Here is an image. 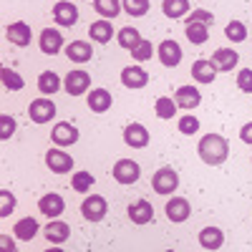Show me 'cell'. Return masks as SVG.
<instances>
[{"instance_id": "1", "label": "cell", "mask_w": 252, "mask_h": 252, "mask_svg": "<svg viewBox=\"0 0 252 252\" xmlns=\"http://www.w3.org/2000/svg\"><path fill=\"white\" fill-rule=\"evenodd\" d=\"M197 154L204 164L209 166H220L229 157V141L220 134H204L202 141L197 144Z\"/></svg>"}, {"instance_id": "2", "label": "cell", "mask_w": 252, "mask_h": 252, "mask_svg": "<svg viewBox=\"0 0 252 252\" xmlns=\"http://www.w3.org/2000/svg\"><path fill=\"white\" fill-rule=\"evenodd\" d=\"M179 187V174L172 169V166H161V169L154 172L152 177V189L157 194H172Z\"/></svg>"}, {"instance_id": "3", "label": "cell", "mask_w": 252, "mask_h": 252, "mask_svg": "<svg viewBox=\"0 0 252 252\" xmlns=\"http://www.w3.org/2000/svg\"><path fill=\"white\" fill-rule=\"evenodd\" d=\"M106 212H109V204H106V199H103L101 194H91L81 204V215H83V220H89V222H101L103 217H106Z\"/></svg>"}, {"instance_id": "4", "label": "cell", "mask_w": 252, "mask_h": 252, "mask_svg": "<svg viewBox=\"0 0 252 252\" xmlns=\"http://www.w3.org/2000/svg\"><path fill=\"white\" fill-rule=\"evenodd\" d=\"M114 179L119 182V184H134V182H139V177H141V166L134 161V159H119L116 164H114Z\"/></svg>"}, {"instance_id": "5", "label": "cell", "mask_w": 252, "mask_h": 252, "mask_svg": "<svg viewBox=\"0 0 252 252\" xmlns=\"http://www.w3.org/2000/svg\"><path fill=\"white\" fill-rule=\"evenodd\" d=\"M89 86H91V76H89L86 71H81V68L68 71L66 78H63V89H66L68 96H81V94H86Z\"/></svg>"}, {"instance_id": "6", "label": "cell", "mask_w": 252, "mask_h": 252, "mask_svg": "<svg viewBox=\"0 0 252 252\" xmlns=\"http://www.w3.org/2000/svg\"><path fill=\"white\" fill-rule=\"evenodd\" d=\"M28 116L33 124H48L56 116V103L51 98H35L28 106Z\"/></svg>"}, {"instance_id": "7", "label": "cell", "mask_w": 252, "mask_h": 252, "mask_svg": "<svg viewBox=\"0 0 252 252\" xmlns=\"http://www.w3.org/2000/svg\"><path fill=\"white\" fill-rule=\"evenodd\" d=\"M46 166L53 174H68L73 169V157L63 149H48L46 152Z\"/></svg>"}, {"instance_id": "8", "label": "cell", "mask_w": 252, "mask_h": 252, "mask_svg": "<svg viewBox=\"0 0 252 252\" xmlns=\"http://www.w3.org/2000/svg\"><path fill=\"white\" fill-rule=\"evenodd\" d=\"M53 20L63 28H73L78 20V8L71 3V0H61V3L53 5Z\"/></svg>"}, {"instance_id": "9", "label": "cell", "mask_w": 252, "mask_h": 252, "mask_svg": "<svg viewBox=\"0 0 252 252\" xmlns=\"http://www.w3.org/2000/svg\"><path fill=\"white\" fill-rule=\"evenodd\" d=\"M164 212H166V220L169 222H187L189 215H192V207H189V202L184 197H172L169 202H166L164 207Z\"/></svg>"}, {"instance_id": "10", "label": "cell", "mask_w": 252, "mask_h": 252, "mask_svg": "<svg viewBox=\"0 0 252 252\" xmlns=\"http://www.w3.org/2000/svg\"><path fill=\"white\" fill-rule=\"evenodd\" d=\"M51 139H53L56 146H71V144L78 141V129H76L73 124H68V121H61V124L53 126Z\"/></svg>"}, {"instance_id": "11", "label": "cell", "mask_w": 252, "mask_h": 252, "mask_svg": "<svg viewBox=\"0 0 252 252\" xmlns=\"http://www.w3.org/2000/svg\"><path fill=\"white\" fill-rule=\"evenodd\" d=\"M38 209H40V215H46V217L56 220V217H61V215H63V209H66V202H63V197H61V194L48 192V194L40 197Z\"/></svg>"}, {"instance_id": "12", "label": "cell", "mask_w": 252, "mask_h": 252, "mask_svg": "<svg viewBox=\"0 0 252 252\" xmlns=\"http://www.w3.org/2000/svg\"><path fill=\"white\" fill-rule=\"evenodd\" d=\"M124 141L131 149H144V146H149V131L141 124H129L124 129Z\"/></svg>"}, {"instance_id": "13", "label": "cell", "mask_w": 252, "mask_h": 252, "mask_svg": "<svg viewBox=\"0 0 252 252\" xmlns=\"http://www.w3.org/2000/svg\"><path fill=\"white\" fill-rule=\"evenodd\" d=\"M5 38L10 40L13 46H18V48H26V46L31 43L33 33H31V26H28V23H23V20H18V23H10V26L5 28Z\"/></svg>"}, {"instance_id": "14", "label": "cell", "mask_w": 252, "mask_h": 252, "mask_svg": "<svg viewBox=\"0 0 252 252\" xmlns=\"http://www.w3.org/2000/svg\"><path fill=\"white\" fill-rule=\"evenodd\" d=\"M159 61H161V66H166V68L179 66V61H182V46L177 43V40H161V46H159Z\"/></svg>"}, {"instance_id": "15", "label": "cell", "mask_w": 252, "mask_h": 252, "mask_svg": "<svg viewBox=\"0 0 252 252\" xmlns=\"http://www.w3.org/2000/svg\"><path fill=\"white\" fill-rule=\"evenodd\" d=\"M192 78L197 81V83H212L215 78H217V66L212 63V58H197L194 61V66H192Z\"/></svg>"}, {"instance_id": "16", "label": "cell", "mask_w": 252, "mask_h": 252, "mask_svg": "<svg viewBox=\"0 0 252 252\" xmlns=\"http://www.w3.org/2000/svg\"><path fill=\"white\" fill-rule=\"evenodd\" d=\"M129 220L134 222V224H149L152 220H154V207L146 202V199H136V202H131L129 204Z\"/></svg>"}, {"instance_id": "17", "label": "cell", "mask_w": 252, "mask_h": 252, "mask_svg": "<svg viewBox=\"0 0 252 252\" xmlns=\"http://www.w3.org/2000/svg\"><path fill=\"white\" fill-rule=\"evenodd\" d=\"M43 237L51 242V245H63L68 237H71V227L61 220H51L46 227H43Z\"/></svg>"}, {"instance_id": "18", "label": "cell", "mask_w": 252, "mask_h": 252, "mask_svg": "<svg viewBox=\"0 0 252 252\" xmlns=\"http://www.w3.org/2000/svg\"><path fill=\"white\" fill-rule=\"evenodd\" d=\"M121 83L126 89H144L146 83H149V73L141 66H126L121 71Z\"/></svg>"}, {"instance_id": "19", "label": "cell", "mask_w": 252, "mask_h": 252, "mask_svg": "<svg viewBox=\"0 0 252 252\" xmlns=\"http://www.w3.org/2000/svg\"><path fill=\"white\" fill-rule=\"evenodd\" d=\"M40 51H43L46 56H56V53H61V46H63V35H61V31H56V28H46V31H40Z\"/></svg>"}, {"instance_id": "20", "label": "cell", "mask_w": 252, "mask_h": 252, "mask_svg": "<svg viewBox=\"0 0 252 252\" xmlns=\"http://www.w3.org/2000/svg\"><path fill=\"white\" fill-rule=\"evenodd\" d=\"M111 94L106 91V89H91L89 91V98H86V103H89V109L94 111V114H106L109 109H111Z\"/></svg>"}, {"instance_id": "21", "label": "cell", "mask_w": 252, "mask_h": 252, "mask_svg": "<svg viewBox=\"0 0 252 252\" xmlns=\"http://www.w3.org/2000/svg\"><path fill=\"white\" fill-rule=\"evenodd\" d=\"M174 101L179 109H197L199 101H202V94L197 86H179L177 94H174Z\"/></svg>"}, {"instance_id": "22", "label": "cell", "mask_w": 252, "mask_h": 252, "mask_svg": "<svg viewBox=\"0 0 252 252\" xmlns=\"http://www.w3.org/2000/svg\"><path fill=\"white\" fill-rule=\"evenodd\" d=\"M66 56L73 63H86V61L94 58V46L86 43V40H71V43L66 46Z\"/></svg>"}, {"instance_id": "23", "label": "cell", "mask_w": 252, "mask_h": 252, "mask_svg": "<svg viewBox=\"0 0 252 252\" xmlns=\"http://www.w3.org/2000/svg\"><path fill=\"white\" fill-rule=\"evenodd\" d=\"M212 63L217 66V71H232L240 63V53L235 48H217L212 56Z\"/></svg>"}, {"instance_id": "24", "label": "cell", "mask_w": 252, "mask_h": 252, "mask_svg": "<svg viewBox=\"0 0 252 252\" xmlns=\"http://www.w3.org/2000/svg\"><path fill=\"white\" fill-rule=\"evenodd\" d=\"M89 35H91V40H96V43L106 46L109 40L114 38V26L109 23L106 18H101V20H96V23L89 26Z\"/></svg>"}, {"instance_id": "25", "label": "cell", "mask_w": 252, "mask_h": 252, "mask_svg": "<svg viewBox=\"0 0 252 252\" xmlns=\"http://www.w3.org/2000/svg\"><path fill=\"white\" fill-rule=\"evenodd\" d=\"M161 10L166 18L179 20V18H187L192 13V5H189V0H161Z\"/></svg>"}, {"instance_id": "26", "label": "cell", "mask_w": 252, "mask_h": 252, "mask_svg": "<svg viewBox=\"0 0 252 252\" xmlns=\"http://www.w3.org/2000/svg\"><path fill=\"white\" fill-rule=\"evenodd\" d=\"M38 222L33 220V217H23L20 222H15V227H13V235L20 240V242H31L35 235H38Z\"/></svg>"}, {"instance_id": "27", "label": "cell", "mask_w": 252, "mask_h": 252, "mask_svg": "<svg viewBox=\"0 0 252 252\" xmlns=\"http://www.w3.org/2000/svg\"><path fill=\"white\" fill-rule=\"evenodd\" d=\"M222 242H224V235H222L220 227H204L199 232V245L204 250H220Z\"/></svg>"}, {"instance_id": "28", "label": "cell", "mask_w": 252, "mask_h": 252, "mask_svg": "<svg viewBox=\"0 0 252 252\" xmlns=\"http://www.w3.org/2000/svg\"><path fill=\"white\" fill-rule=\"evenodd\" d=\"M184 33H187L189 43L202 46V43H207V38H209V26L207 23H187Z\"/></svg>"}, {"instance_id": "29", "label": "cell", "mask_w": 252, "mask_h": 252, "mask_svg": "<svg viewBox=\"0 0 252 252\" xmlns=\"http://www.w3.org/2000/svg\"><path fill=\"white\" fill-rule=\"evenodd\" d=\"M38 89H40V94H46V96L61 91V76L53 73V71H43L38 76Z\"/></svg>"}, {"instance_id": "30", "label": "cell", "mask_w": 252, "mask_h": 252, "mask_svg": "<svg viewBox=\"0 0 252 252\" xmlns=\"http://www.w3.org/2000/svg\"><path fill=\"white\" fill-rule=\"evenodd\" d=\"M116 38H119V46H121V48H126V51H134V48L141 43V40H144V38L139 35V31H136V28H131V26L121 28Z\"/></svg>"}, {"instance_id": "31", "label": "cell", "mask_w": 252, "mask_h": 252, "mask_svg": "<svg viewBox=\"0 0 252 252\" xmlns=\"http://www.w3.org/2000/svg\"><path fill=\"white\" fill-rule=\"evenodd\" d=\"M121 3H119V0H94V10L101 15V18H116L119 13H121Z\"/></svg>"}, {"instance_id": "32", "label": "cell", "mask_w": 252, "mask_h": 252, "mask_svg": "<svg viewBox=\"0 0 252 252\" xmlns=\"http://www.w3.org/2000/svg\"><path fill=\"white\" fill-rule=\"evenodd\" d=\"M0 78H3V86L8 89V91H20L26 86V81H23V76L20 73H15L13 68H8V66H3L0 68Z\"/></svg>"}, {"instance_id": "33", "label": "cell", "mask_w": 252, "mask_h": 252, "mask_svg": "<svg viewBox=\"0 0 252 252\" xmlns=\"http://www.w3.org/2000/svg\"><path fill=\"white\" fill-rule=\"evenodd\" d=\"M224 35L229 43H242V40L247 38V28L242 20H229V23L224 26Z\"/></svg>"}, {"instance_id": "34", "label": "cell", "mask_w": 252, "mask_h": 252, "mask_svg": "<svg viewBox=\"0 0 252 252\" xmlns=\"http://www.w3.org/2000/svg\"><path fill=\"white\" fill-rule=\"evenodd\" d=\"M177 101L174 98H166V96H161V98H157V116L159 119H174L177 116Z\"/></svg>"}, {"instance_id": "35", "label": "cell", "mask_w": 252, "mask_h": 252, "mask_svg": "<svg viewBox=\"0 0 252 252\" xmlns=\"http://www.w3.org/2000/svg\"><path fill=\"white\" fill-rule=\"evenodd\" d=\"M121 5L131 18H141V15L149 13V0H124Z\"/></svg>"}, {"instance_id": "36", "label": "cell", "mask_w": 252, "mask_h": 252, "mask_svg": "<svg viewBox=\"0 0 252 252\" xmlns=\"http://www.w3.org/2000/svg\"><path fill=\"white\" fill-rule=\"evenodd\" d=\"M91 187H94V174L91 172H76L73 174L71 189H76V192H89Z\"/></svg>"}, {"instance_id": "37", "label": "cell", "mask_w": 252, "mask_h": 252, "mask_svg": "<svg viewBox=\"0 0 252 252\" xmlns=\"http://www.w3.org/2000/svg\"><path fill=\"white\" fill-rule=\"evenodd\" d=\"M15 209V197L10 189H0V217H10Z\"/></svg>"}, {"instance_id": "38", "label": "cell", "mask_w": 252, "mask_h": 252, "mask_svg": "<svg viewBox=\"0 0 252 252\" xmlns=\"http://www.w3.org/2000/svg\"><path fill=\"white\" fill-rule=\"evenodd\" d=\"M15 119L10 116V114H3V116H0V139H3V141H8L10 136H13V131H15Z\"/></svg>"}, {"instance_id": "39", "label": "cell", "mask_w": 252, "mask_h": 252, "mask_svg": "<svg viewBox=\"0 0 252 252\" xmlns=\"http://www.w3.org/2000/svg\"><path fill=\"white\" fill-rule=\"evenodd\" d=\"M197 129H199V119L197 116H182V121H179V131L182 134L192 136V134H197Z\"/></svg>"}, {"instance_id": "40", "label": "cell", "mask_w": 252, "mask_h": 252, "mask_svg": "<svg viewBox=\"0 0 252 252\" xmlns=\"http://www.w3.org/2000/svg\"><path fill=\"white\" fill-rule=\"evenodd\" d=\"M152 53H154V48H152V43H149V40H141V43L131 51V56H134V61H149L152 58Z\"/></svg>"}, {"instance_id": "41", "label": "cell", "mask_w": 252, "mask_h": 252, "mask_svg": "<svg viewBox=\"0 0 252 252\" xmlns=\"http://www.w3.org/2000/svg\"><path fill=\"white\" fill-rule=\"evenodd\" d=\"M212 20H215V15L209 10H192L187 15V23H207V26H212Z\"/></svg>"}, {"instance_id": "42", "label": "cell", "mask_w": 252, "mask_h": 252, "mask_svg": "<svg viewBox=\"0 0 252 252\" xmlns=\"http://www.w3.org/2000/svg\"><path fill=\"white\" fill-rule=\"evenodd\" d=\"M237 86L245 91V94H252V68H242L237 73Z\"/></svg>"}, {"instance_id": "43", "label": "cell", "mask_w": 252, "mask_h": 252, "mask_svg": "<svg viewBox=\"0 0 252 252\" xmlns=\"http://www.w3.org/2000/svg\"><path fill=\"white\" fill-rule=\"evenodd\" d=\"M0 252H15V242L10 235H0Z\"/></svg>"}, {"instance_id": "44", "label": "cell", "mask_w": 252, "mask_h": 252, "mask_svg": "<svg viewBox=\"0 0 252 252\" xmlns=\"http://www.w3.org/2000/svg\"><path fill=\"white\" fill-rule=\"evenodd\" d=\"M240 139H242L245 144H252V121H250V124H245L242 129H240Z\"/></svg>"}, {"instance_id": "45", "label": "cell", "mask_w": 252, "mask_h": 252, "mask_svg": "<svg viewBox=\"0 0 252 252\" xmlns=\"http://www.w3.org/2000/svg\"><path fill=\"white\" fill-rule=\"evenodd\" d=\"M46 252H63V250H61V247H48Z\"/></svg>"}, {"instance_id": "46", "label": "cell", "mask_w": 252, "mask_h": 252, "mask_svg": "<svg viewBox=\"0 0 252 252\" xmlns=\"http://www.w3.org/2000/svg\"><path fill=\"white\" fill-rule=\"evenodd\" d=\"M164 252H177V250H164Z\"/></svg>"}]
</instances>
